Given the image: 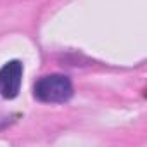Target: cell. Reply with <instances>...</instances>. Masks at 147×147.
<instances>
[{"mask_svg": "<svg viewBox=\"0 0 147 147\" xmlns=\"http://www.w3.org/2000/svg\"><path fill=\"white\" fill-rule=\"evenodd\" d=\"M23 82V64L21 61H9L0 69V94L5 99L18 97Z\"/></svg>", "mask_w": 147, "mask_h": 147, "instance_id": "7a4b0ae2", "label": "cell"}, {"mask_svg": "<svg viewBox=\"0 0 147 147\" xmlns=\"http://www.w3.org/2000/svg\"><path fill=\"white\" fill-rule=\"evenodd\" d=\"M73 83L64 75H47L42 76L35 87L33 95L36 100L45 104H62L73 97Z\"/></svg>", "mask_w": 147, "mask_h": 147, "instance_id": "6da1fadb", "label": "cell"}]
</instances>
